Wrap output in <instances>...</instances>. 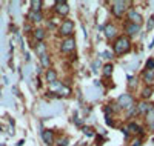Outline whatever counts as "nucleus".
<instances>
[{
    "label": "nucleus",
    "instance_id": "obj_1",
    "mask_svg": "<svg viewBox=\"0 0 154 146\" xmlns=\"http://www.w3.org/2000/svg\"><path fill=\"white\" fill-rule=\"evenodd\" d=\"M112 51L116 56H123L131 51V40L126 35H119L112 43Z\"/></svg>",
    "mask_w": 154,
    "mask_h": 146
},
{
    "label": "nucleus",
    "instance_id": "obj_2",
    "mask_svg": "<svg viewBox=\"0 0 154 146\" xmlns=\"http://www.w3.org/2000/svg\"><path fill=\"white\" fill-rule=\"evenodd\" d=\"M128 5V2H123V0H119V2H112L111 3V12H112V16L116 17V19H122L123 17V14H126V11L130 9V8H126Z\"/></svg>",
    "mask_w": 154,
    "mask_h": 146
},
{
    "label": "nucleus",
    "instance_id": "obj_3",
    "mask_svg": "<svg viewBox=\"0 0 154 146\" xmlns=\"http://www.w3.org/2000/svg\"><path fill=\"white\" fill-rule=\"evenodd\" d=\"M72 32H74V22L72 20H63L59 26V34L63 37V38H68V37H72Z\"/></svg>",
    "mask_w": 154,
    "mask_h": 146
},
{
    "label": "nucleus",
    "instance_id": "obj_4",
    "mask_svg": "<svg viewBox=\"0 0 154 146\" xmlns=\"http://www.w3.org/2000/svg\"><path fill=\"white\" fill-rule=\"evenodd\" d=\"M60 51L63 52V54H72V52L75 51V40L74 37H68V38H63L62 43H60Z\"/></svg>",
    "mask_w": 154,
    "mask_h": 146
},
{
    "label": "nucleus",
    "instance_id": "obj_5",
    "mask_svg": "<svg viewBox=\"0 0 154 146\" xmlns=\"http://www.w3.org/2000/svg\"><path fill=\"white\" fill-rule=\"evenodd\" d=\"M54 12L57 16H62V17H66L69 14V5L66 2H63V0H57L54 3Z\"/></svg>",
    "mask_w": 154,
    "mask_h": 146
},
{
    "label": "nucleus",
    "instance_id": "obj_6",
    "mask_svg": "<svg viewBox=\"0 0 154 146\" xmlns=\"http://www.w3.org/2000/svg\"><path fill=\"white\" fill-rule=\"evenodd\" d=\"M126 20H128V23H133V25H139L140 26L142 22H143V17L136 9H128L126 11Z\"/></svg>",
    "mask_w": 154,
    "mask_h": 146
},
{
    "label": "nucleus",
    "instance_id": "obj_7",
    "mask_svg": "<svg viewBox=\"0 0 154 146\" xmlns=\"http://www.w3.org/2000/svg\"><path fill=\"white\" fill-rule=\"evenodd\" d=\"M102 29L105 31L103 34H105V37L108 38V40H116V38H117L119 32H117V26H116L114 23H106Z\"/></svg>",
    "mask_w": 154,
    "mask_h": 146
},
{
    "label": "nucleus",
    "instance_id": "obj_8",
    "mask_svg": "<svg viewBox=\"0 0 154 146\" xmlns=\"http://www.w3.org/2000/svg\"><path fill=\"white\" fill-rule=\"evenodd\" d=\"M117 103L122 109H128L131 105H134V97L131 94H122L119 99H117Z\"/></svg>",
    "mask_w": 154,
    "mask_h": 146
},
{
    "label": "nucleus",
    "instance_id": "obj_9",
    "mask_svg": "<svg viewBox=\"0 0 154 146\" xmlns=\"http://www.w3.org/2000/svg\"><path fill=\"white\" fill-rule=\"evenodd\" d=\"M42 140L46 146H53L56 143V134L53 129H43L42 131Z\"/></svg>",
    "mask_w": 154,
    "mask_h": 146
},
{
    "label": "nucleus",
    "instance_id": "obj_10",
    "mask_svg": "<svg viewBox=\"0 0 154 146\" xmlns=\"http://www.w3.org/2000/svg\"><path fill=\"white\" fill-rule=\"evenodd\" d=\"M139 31H140V26L139 25H133V23H128L126 22V25H125V34H126V37L136 35Z\"/></svg>",
    "mask_w": 154,
    "mask_h": 146
},
{
    "label": "nucleus",
    "instance_id": "obj_11",
    "mask_svg": "<svg viewBox=\"0 0 154 146\" xmlns=\"http://www.w3.org/2000/svg\"><path fill=\"white\" fill-rule=\"evenodd\" d=\"M32 37H34V40H35L37 43H40V42L45 40L46 31H45L43 28H35V29H32Z\"/></svg>",
    "mask_w": 154,
    "mask_h": 146
},
{
    "label": "nucleus",
    "instance_id": "obj_12",
    "mask_svg": "<svg viewBox=\"0 0 154 146\" xmlns=\"http://www.w3.org/2000/svg\"><path fill=\"white\" fill-rule=\"evenodd\" d=\"M45 80H46V83H54V82H57V71L56 69H53V68H48L46 69V72H45Z\"/></svg>",
    "mask_w": 154,
    "mask_h": 146
},
{
    "label": "nucleus",
    "instance_id": "obj_13",
    "mask_svg": "<svg viewBox=\"0 0 154 146\" xmlns=\"http://www.w3.org/2000/svg\"><path fill=\"white\" fill-rule=\"evenodd\" d=\"M143 82H145V86H152L154 85V71H143Z\"/></svg>",
    "mask_w": 154,
    "mask_h": 146
},
{
    "label": "nucleus",
    "instance_id": "obj_14",
    "mask_svg": "<svg viewBox=\"0 0 154 146\" xmlns=\"http://www.w3.org/2000/svg\"><path fill=\"white\" fill-rule=\"evenodd\" d=\"M28 20L32 23H38V22H42L43 20V14L42 12H34V11H29L28 12Z\"/></svg>",
    "mask_w": 154,
    "mask_h": 146
},
{
    "label": "nucleus",
    "instance_id": "obj_15",
    "mask_svg": "<svg viewBox=\"0 0 154 146\" xmlns=\"http://www.w3.org/2000/svg\"><path fill=\"white\" fill-rule=\"evenodd\" d=\"M136 108H137V114H146L152 108V105H149L146 102H140L139 105H136Z\"/></svg>",
    "mask_w": 154,
    "mask_h": 146
},
{
    "label": "nucleus",
    "instance_id": "obj_16",
    "mask_svg": "<svg viewBox=\"0 0 154 146\" xmlns=\"http://www.w3.org/2000/svg\"><path fill=\"white\" fill-rule=\"evenodd\" d=\"M145 122L148 123L149 128H154V105H152V108L145 114Z\"/></svg>",
    "mask_w": 154,
    "mask_h": 146
},
{
    "label": "nucleus",
    "instance_id": "obj_17",
    "mask_svg": "<svg viewBox=\"0 0 154 146\" xmlns=\"http://www.w3.org/2000/svg\"><path fill=\"white\" fill-rule=\"evenodd\" d=\"M34 51H35V54L37 56H45L46 54V43H43V42H40V43H37V45H34Z\"/></svg>",
    "mask_w": 154,
    "mask_h": 146
},
{
    "label": "nucleus",
    "instance_id": "obj_18",
    "mask_svg": "<svg viewBox=\"0 0 154 146\" xmlns=\"http://www.w3.org/2000/svg\"><path fill=\"white\" fill-rule=\"evenodd\" d=\"M152 91H154L152 86H143L142 92H140V97H142V100H148V99L152 96Z\"/></svg>",
    "mask_w": 154,
    "mask_h": 146
},
{
    "label": "nucleus",
    "instance_id": "obj_19",
    "mask_svg": "<svg viewBox=\"0 0 154 146\" xmlns=\"http://www.w3.org/2000/svg\"><path fill=\"white\" fill-rule=\"evenodd\" d=\"M42 6H43V2H40V0H32V2H31V9H29V11L42 12Z\"/></svg>",
    "mask_w": 154,
    "mask_h": 146
},
{
    "label": "nucleus",
    "instance_id": "obj_20",
    "mask_svg": "<svg viewBox=\"0 0 154 146\" xmlns=\"http://www.w3.org/2000/svg\"><path fill=\"white\" fill-rule=\"evenodd\" d=\"M102 72H103V77H105V78H109L111 74H112V65H111V63L103 65V66H102Z\"/></svg>",
    "mask_w": 154,
    "mask_h": 146
},
{
    "label": "nucleus",
    "instance_id": "obj_21",
    "mask_svg": "<svg viewBox=\"0 0 154 146\" xmlns=\"http://www.w3.org/2000/svg\"><path fill=\"white\" fill-rule=\"evenodd\" d=\"M68 143H69V138L66 137V135H59L57 138H56V146H68Z\"/></svg>",
    "mask_w": 154,
    "mask_h": 146
},
{
    "label": "nucleus",
    "instance_id": "obj_22",
    "mask_svg": "<svg viewBox=\"0 0 154 146\" xmlns=\"http://www.w3.org/2000/svg\"><path fill=\"white\" fill-rule=\"evenodd\" d=\"M40 63H42V66H45L46 69L51 68V59H49V56H48V54L42 56V57H40Z\"/></svg>",
    "mask_w": 154,
    "mask_h": 146
},
{
    "label": "nucleus",
    "instance_id": "obj_23",
    "mask_svg": "<svg viewBox=\"0 0 154 146\" xmlns=\"http://www.w3.org/2000/svg\"><path fill=\"white\" fill-rule=\"evenodd\" d=\"M82 131H83V134L88 135V137H94V135H96V131H94L93 128H89V126H83Z\"/></svg>",
    "mask_w": 154,
    "mask_h": 146
},
{
    "label": "nucleus",
    "instance_id": "obj_24",
    "mask_svg": "<svg viewBox=\"0 0 154 146\" xmlns=\"http://www.w3.org/2000/svg\"><path fill=\"white\" fill-rule=\"evenodd\" d=\"M126 111V118H130V117H133L134 114H137V108H136V105H131L128 109H125Z\"/></svg>",
    "mask_w": 154,
    "mask_h": 146
},
{
    "label": "nucleus",
    "instance_id": "obj_25",
    "mask_svg": "<svg viewBox=\"0 0 154 146\" xmlns=\"http://www.w3.org/2000/svg\"><path fill=\"white\" fill-rule=\"evenodd\" d=\"M143 71H154V59H148V60H146Z\"/></svg>",
    "mask_w": 154,
    "mask_h": 146
},
{
    "label": "nucleus",
    "instance_id": "obj_26",
    "mask_svg": "<svg viewBox=\"0 0 154 146\" xmlns=\"http://www.w3.org/2000/svg\"><path fill=\"white\" fill-rule=\"evenodd\" d=\"M59 94H60V96H63V97H66V96H69V94H71V89H69L66 85H63V88L60 89Z\"/></svg>",
    "mask_w": 154,
    "mask_h": 146
},
{
    "label": "nucleus",
    "instance_id": "obj_27",
    "mask_svg": "<svg viewBox=\"0 0 154 146\" xmlns=\"http://www.w3.org/2000/svg\"><path fill=\"white\" fill-rule=\"evenodd\" d=\"M128 78H130V82H128V86H130V88L133 89V88L136 86V83H137V80H136V78H134V77H131V75H130V77H128Z\"/></svg>",
    "mask_w": 154,
    "mask_h": 146
},
{
    "label": "nucleus",
    "instance_id": "obj_28",
    "mask_svg": "<svg viewBox=\"0 0 154 146\" xmlns=\"http://www.w3.org/2000/svg\"><path fill=\"white\" fill-rule=\"evenodd\" d=\"M105 122H106L108 126H116V123L112 122V117H111V115H106V117H105Z\"/></svg>",
    "mask_w": 154,
    "mask_h": 146
},
{
    "label": "nucleus",
    "instance_id": "obj_29",
    "mask_svg": "<svg viewBox=\"0 0 154 146\" xmlns=\"http://www.w3.org/2000/svg\"><path fill=\"white\" fill-rule=\"evenodd\" d=\"M100 57L109 60V59H111V52H109V51H105V52H102V54H100Z\"/></svg>",
    "mask_w": 154,
    "mask_h": 146
},
{
    "label": "nucleus",
    "instance_id": "obj_30",
    "mask_svg": "<svg viewBox=\"0 0 154 146\" xmlns=\"http://www.w3.org/2000/svg\"><path fill=\"white\" fill-rule=\"evenodd\" d=\"M152 26H154V17H151L149 20H148V26H146V29L149 31V29H152Z\"/></svg>",
    "mask_w": 154,
    "mask_h": 146
},
{
    "label": "nucleus",
    "instance_id": "obj_31",
    "mask_svg": "<svg viewBox=\"0 0 154 146\" xmlns=\"http://www.w3.org/2000/svg\"><path fill=\"white\" fill-rule=\"evenodd\" d=\"M140 144H142V140H140V137H139V138L134 140V144L133 146H140Z\"/></svg>",
    "mask_w": 154,
    "mask_h": 146
},
{
    "label": "nucleus",
    "instance_id": "obj_32",
    "mask_svg": "<svg viewBox=\"0 0 154 146\" xmlns=\"http://www.w3.org/2000/svg\"><path fill=\"white\" fill-rule=\"evenodd\" d=\"M99 66H100V62H99V60L93 62V69H94V68H99Z\"/></svg>",
    "mask_w": 154,
    "mask_h": 146
},
{
    "label": "nucleus",
    "instance_id": "obj_33",
    "mask_svg": "<svg viewBox=\"0 0 154 146\" xmlns=\"http://www.w3.org/2000/svg\"><path fill=\"white\" fill-rule=\"evenodd\" d=\"M25 31H31V25H28V23L25 25Z\"/></svg>",
    "mask_w": 154,
    "mask_h": 146
}]
</instances>
